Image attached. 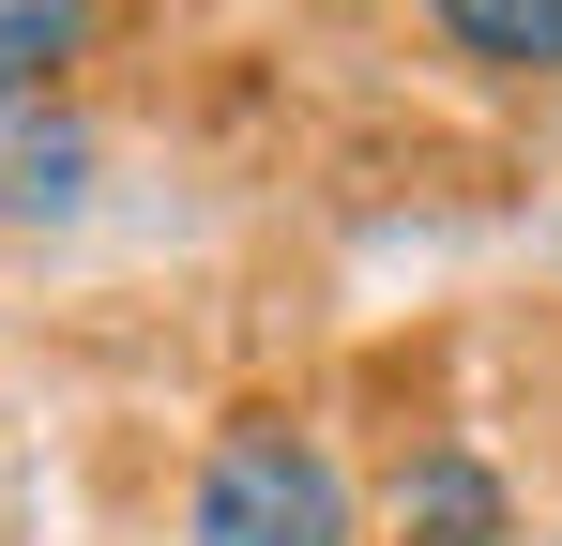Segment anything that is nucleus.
Segmentation results:
<instances>
[{"label":"nucleus","mask_w":562,"mask_h":546,"mask_svg":"<svg viewBox=\"0 0 562 546\" xmlns=\"http://www.w3.org/2000/svg\"><path fill=\"white\" fill-rule=\"evenodd\" d=\"M183 546H350L335 441L289 425V410H244L228 441L198 455V486H183Z\"/></svg>","instance_id":"obj_1"},{"label":"nucleus","mask_w":562,"mask_h":546,"mask_svg":"<svg viewBox=\"0 0 562 546\" xmlns=\"http://www.w3.org/2000/svg\"><path fill=\"white\" fill-rule=\"evenodd\" d=\"M395 532L411 546H502V486H486L471 455H411V470H395Z\"/></svg>","instance_id":"obj_2"},{"label":"nucleus","mask_w":562,"mask_h":546,"mask_svg":"<svg viewBox=\"0 0 562 546\" xmlns=\"http://www.w3.org/2000/svg\"><path fill=\"white\" fill-rule=\"evenodd\" d=\"M441 46L457 61H502V77H562V0H457Z\"/></svg>","instance_id":"obj_3"},{"label":"nucleus","mask_w":562,"mask_h":546,"mask_svg":"<svg viewBox=\"0 0 562 546\" xmlns=\"http://www.w3.org/2000/svg\"><path fill=\"white\" fill-rule=\"evenodd\" d=\"M77 46H92V15H61V0H0V91H46Z\"/></svg>","instance_id":"obj_4"},{"label":"nucleus","mask_w":562,"mask_h":546,"mask_svg":"<svg viewBox=\"0 0 562 546\" xmlns=\"http://www.w3.org/2000/svg\"><path fill=\"white\" fill-rule=\"evenodd\" d=\"M77 168H92L77 137H0V213H61V197H77Z\"/></svg>","instance_id":"obj_5"}]
</instances>
